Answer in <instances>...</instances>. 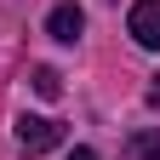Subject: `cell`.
Returning a JSON list of instances; mask_svg holds the SVG:
<instances>
[{
  "mask_svg": "<svg viewBox=\"0 0 160 160\" xmlns=\"http://www.w3.org/2000/svg\"><path fill=\"white\" fill-rule=\"evenodd\" d=\"M29 86H34L40 97H57V92H63V74H57V69H46V63H40V69L29 74Z\"/></svg>",
  "mask_w": 160,
  "mask_h": 160,
  "instance_id": "obj_4",
  "label": "cell"
},
{
  "mask_svg": "<svg viewBox=\"0 0 160 160\" xmlns=\"http://www.w3.org/2000/svg\"><path fill=\"white\" fill-rule=\"evenodd\" d=\"M160 149V132H143V137H132V154H154Z\"/></svg>",
  "mask_w": 160,
  "mask_h": 160,
  "instance_id": "obj_5",
  "label": "cell"
},
{
  "mask_svg": "<svg viewBox=\"0 0 160 160\" xmlns=\"http://www.w3.org/2000/svg\"><path fill=\"white\" fill-rule=\"evenodd\" d=\"M154 160H160V149H154Z\"/></svg>",
  "mask_w": 160,
  "mask_h": 160,
  "instance_id": "obj_8",
  "label": "cell"
},
{
  "mask_svg": "<svg viewBox=\"0 0 160 160\" xmlns=\"http://www.w3.org/2000/svg\"><path fill=\"white\" fill-rule=\"evenodd\" d=\"M69 160H97V154H92V149H74V154H69Z\"/></svg>",
  "mask_w": 160,
  "mask_h": 160,
  "instance_id": "obj_7",
  "label": "cell"
},
{
  "mask_svg": "<svg viewBox=\"0 0 160 160\" xmlns=\"http://www.w3.org/2000/svg\"><path fill=\"white\" fill-rule=\"evenodd\" d=\"M57 143H63V126H57L52 114H17V149H23L29 160L46 154V149H57Z\"/></svg>",
  "mask_w": 160,
  "mask_h": 160,
  "instance_id": "obj_1",
  "label": "cell"
},
{
  "mask_svg": "<svg viewBox=\"0 0 160 160\" xmlns=\"http://www.w3.org/2000/svg\"><path fill=\"white\" fill-rule=\"evenodd\" d=\"M80 29H86V12H80L74 0H63V6H52V17H46V34H52V40H63V46H74V40H80Z\"/></svg>",
  "mask_w": 160,
  "mask_h": 160,
  "instance_id": "obj_3",
  "label": "cell"
},
{
  "mask_svg": "<svg viewBox=\"0 0 160 160\" xmlns=\"http://www.w3.org/2000/svg\"><path fill=\"white\" fill-rule=\"evenodd\" d=\"M126 29H132V40L143 52H160V0H137L132 17H126Z\"/></svg>",
  "mask_w": 160,
  "mask_h": 160,
  "instance_id": "obj_2",
  "label": "cell"
},
{
  "mask_svg": "<svg viewBox=\"0 0 160 160\" xmlns=\"http://www.w3.org/2000/svg\"><path fill=\"white\" fill-rule=\"evenodd\" d=\"M149 109H160V74H154V86H149Z\"/></svg>",
  "mask_w": 160,
  "mask_h": 160,
  "instance_id": "obj_6",
  "label": "cell"
}]
</instances>
